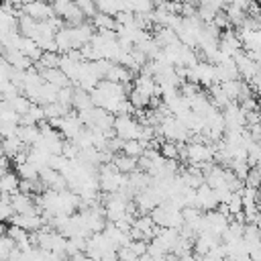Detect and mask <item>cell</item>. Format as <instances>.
I'll return each instance as SVG.
<instances>
[{"mask_svg": "<svg viewBox=\"0 0 261 261\" xmlns=\"http://www.w3.org/2000/svg\"><path fill=\"white\" fill-rule=\"evenodd\" d=\"M153 39L157 41V45H159L161 49H165V47H169V45H173V43L179 41V39H177V33H175L173 29H169V27H157V33H155Z\"/></svg>", "mask_w": 261, "mask_h": 261, "instance_id": "12", "label": "cell"}, {"mask_svg": "<svg viewBox=\"0 0 261 261\" xmlns=\"http://www.w3.org/2000/svg\"><path fill=\"white\" fill-rule=\"evenodd\" d=\"M92 22H94V27L98 31H116V27H118L116 18L110 16V14H104V12H96L92 16Z\"/></svg>", "mask_w": 261, "mask_h": 261, "instance_id": "15", "label": "cell"}, {"mask_svg": "<svg viewBox=\"0 0 261 261\" xmlns=\"http://www.w3.org/2000/svg\"><path fill=\"white\" fill-rule=\"evenodd\" d=\"M16 175H18L20 179H39V171H37V167L31 165L29 161L16 165Z\"/></svg>", "mask_w": 261, "mask_h": 261, "instance_id": "22", "label": "cell"}, {"mask_svg": "<svg viewBox=\"0 0 261 261\" xmlns=\"http://www.w3.org/2000/svg\"><path fill=\"white\" fill-rule=\"evenodd\" d=\"M181 143H173V141H163L161 145H159V153L165 157V159H171V161H175V159H179L181 157Z\"/></svg>", "mask_w": 261, "mask_h": 261, "instance_id": "17", "label": "cell"}, {"mask_svg": "<svg viewBox=\"0 0 261 261\" xmlns=\"http://www.w3.org/2000/svg\"><path fill=\"white\" fill-rule=\"evenodd\" d=\"M110 163H112L120 173H124V175H128V173H133V171L139 169V159H137V157H130V155H124V153H116Z\"/></svg>", "mask_w": 261, "mask_h": 261, "instance_id": "10", "label": "cell"}, {"mask_svg": "<svg viewBox=\"0 0 261 261\" xmlns=\"http://www.w3.org/2000/svg\"><path fill=\"white\" fill-rule=\"evenodd\" d=\"M181 159H186L190 165L202 167L204 163H210L214 159V147L208 145V143L192 141V143L181 147Z\"/></svg>", "mask_w": 261, "mask_h": 261, "instance_id": "1", "label": "cell"}, {"mask_svg": "<svg viewBox=\"0 0 261 261\" xmlns=\"http://www.w3.org/2000/svg\"><path fill=\"white\" fill-rule=\"evenodd\" d=\"M2 198H4V194H0V202H2Z\"/></svg>", "mask_w": 261, "mask_h": 261, "instance_id": "31", "label": "cell"}, {"mask_svg": "<svg viewBox=\"0 0 261 261\" xmlns=\"http://www.w3.org/2000/svg\"><path fill=\"white\" fill-rule=\"evenodd\" d=\"M61 63V53H51V51H43L41 59L37 61V69H49V67H59Z\"/></svg>", "mask_w": 261, "mask_h": 261, "instance_id": "20", "label": "cell"}, {"mask_svg": "<svg viewBox=\"0 0 261 261\" xmlns=\"http://www.w3.org/2000/svg\"><path fill=\"white\" fill-rule=\"evenodd\" d=\"M196 208L202 210V212H210V210H216L218 208L216 192L206 181L200 188H196Z\"/></svg>", "mask_w": 261, "mask_h": 261, "instance_id": "6", "label": "cell"}, {"mask_svg": "<svg viewBox=\"0 0 261 261\" xmlns=\"http://www.w3.org/2000/svg\"><path fill=\"white\" fill-rule=\"evenodd\" d=\"M20 2H22V4H29V2H33V0H20Z\"/></svg>", "mask_w": 261, "mask_h": 261, "instance_id": "30", "label": "cell"}, {"mask_svg": "<svg viewBox=\"0 0 261 261\" xmlns=\"http://www.w3.org/2000/svg\"><path fill=\"white\" fill-rule=\"evenodd\" d=\"M104 80L116 82V84H122V86H130V82H133V71H130L128 67L120 65V63H112L110 69L106 71V77H104Z\"/></svg>", "mask_w": 261, "mask_h": 261, "instance_id": "9", "label": "cell"}, {"mask_svg": "<svg viewBox=\"0 0 261 261\" xmlns=\"http://www.w3.org/2000/svg\"><path fill=\"white\" fill-rule=\"evenodd\" d=\"M10 198V204L14 208L16 214H39L41 210L37 208V202L31 198V194H24V192H16Z\"/></svg>", "mask_w": 261, "mask_h": 261, "instance_id": "7", "label": "cell"}, {"mask_svg": "<svg viewBox=\"0 0 261 261\" xmlns=\"http://www.w3.org/2000/svg\"><path fill=\"white\" fill-rule=\"evenodd\" d=\"M39 73H41L43 82H47V84H51V86H55V88H67V86H73V84H71V80H69V77L59 69V67L39 69Z\"/></svg>", "mask_w": 261, "mask_h": 261, "instance_id": "8", "label": "cell"}, {"mask_svg": "<svg viewBox=\"0 0 261 261\" xmlns=\"http://www.w3.org/2000/svg\"><path fill=\"white\" fill-rule=\"evenodd\" d=\"M0 157H4V147H2V141H0Z\"/></svg>", "mask_w": 261, "mask_h": 261, "instance_id": "29", "label": "cell"}, {"mask_svg": "<svg viewBox=\"0 0 261 261\" xmlns=\"http://www.w3.org/2000/svg\"><path fill=\"white\" fill-rule=\"evenodd\" d=\"M14 214H16V212H14L12 204H10V198L4 196L2 202H0V222H10V218H12Z\"/></svg>", "mask_w": 261, "mask_h": 261, "instance_id": "24", "label": "cell"}, {"mask_svg": "<svg viewBox=\"0 0 261 261\" xmlns=\"http://www.w3.org/2000/svg\"><path fill=\"white\" fill-rule=\"evenodd\" d=\"M141 130H143V124L139 122V118L130 116V114H120V116H114V133L118 139L122 141H139L141 139Z\"/></svg>", "mask_w": 261, "mask_h": 261, "instance_id": "3", "label": "cell"}, {"mask_svg": "<svg viewBox=\"0 0 261 261\" xmlns=\"http://www.w3.org/2000/svg\"><path fill=\"white\" fill-rule=\"evenodd\" d=\"M126 184V175L120 173L112 163H106L98 169V186L104 194H116Z\"/></svg>", "mask_w": 261, "mask_h": 261, "instance_id": "2", "label": "cell"}, {"mask_svg": "<svg viewBox=\"0 0 261 261\" xmlns=\"http://www.w3.org/2000/svg\"><path fill=\"white\" fill-rule=\"evenodd\" d=\"M4 230H6V226H4V222H0V234H4Z\"/></svg>", "mask_w": 261, "mask_h": 261, "instance_id": "28", "label": "cell"}, {"mask_svg": "<svg viewBox=\"0 0 261 261\" xmlns=\"http://www.w3.org/2000/svg\"><path fill=\"white\" fill-rule=\"evenodd\" d=\"M73 4H77V8L86 14V16H94L96 12H98V8H96V2L94 0H71Z\"/></svg>", "mask_w": 261, "mask_h": 261, "instance_id": "25", "label": "cell"}, {"mask_svg": "<svg viewBox=\"0 0 261 261\" xmlns=\"http://www.w3.org/2000/svg\"><path fill=\"white\" fill-rule=\"evenodd\" d=\"M20 14H27L31 16L33 20H49L55 16V10H53V4L47 2V0H33L29 4H22V12Z\"/></svg>", "mask_w": 261, "mask_h": 261, "instance_id": "5", "label": "cell"}, {"mask_svg": "<svg viewBox=\"0 0 261 261\" xmlns=\"http://www.w3.org/2000/svg\"><path fill=\"white\" fill-rule=\"evenodd\" d=\"M177 261H200V257L196 253H186V255L177 257Z\"/></svg>", "mask_w": 261, "mask_h": 261, "instance_id": "27", "label": "cell"}, {"mask_svg": "<svg viewBox=\"0 0 261 261\" xmlns=\"http://www.w3.org/2000/svg\"><path fill=\"white\" fill-rule=\"evenodd\" d=\"M18 188H20V177L16 175V171H6L0 175V194L12 196L18 192Z\"/></svg>", "mask_w": 261, "mask_h": 261, "instance_id": "11", "label": "cell"}, {"mask_svg": "<svg viewBox=\"0 0 261 261\" xmlns=\"http://www.w3.org/2000/svg\"><path fill=\"white\" fill-rule=\"evenodd\" d=\"M230 224V216L222 214L220 210H210V212H204V224H202V230L214 234V237H222V232L228 228Z\"/></svg>", "mask_w": 261, "mask_h": 261, "instance_id": "4", "label": "cell"}, {"mask_svg": "<svg viewBox=\"0 0 261 261\" xmlns=\"http://www.w3.org/2000/svg\"><path fill=\"white\" fill-rule=\"evenodd\" d=\"M71 106H73L77 112H84V110L92 108V106H94V102H92V96H90V92H86V90H82V88H77V86H75V90H73V100H71Z\"/></svg>", "mask_w": 261, "mask_h": 261, "instance_id": "13", "label": "cell"}, {"mask_svg": "<svg viewBox=\"0 0 261 261\" xmlns=\"http://www.w3.org/2000/svg\"><path fill=\"white\" fill-rule=\"evenodd\" d=\"M14 249H16V243H14L6 232L0 234V259H8Z\"/></svg>", "mask_w": 261, "mask_h": 261, "instance_id": "23", "label": "cell"}, {"mask_svg": "<svg viewBox=\"0 0 261 261\" xmlns=\"http://www.w3.org/2000/svg\"><path fill=\"white\" fill-rule=\"evenodd\" d=\"M126 247H128L137 257H143V255L147 253V249H149V243H147V241H130Z\"/></svg>", "mask_w": 261, "mask_h": 261, "instance_id": "26", "label": "cell"}, {"mask_svg": "<svg viewBox=\"0 0 261 261\" xmlns=\"http://www.w3.org/2000/svg\"><path fill=\"white\" fill-rule=\"evenodd\" d=\"M18 139L27 145V147H33L39 139H41V128H39V124H35V126H18Z\"/></svg>", "mask_w": 261, "mask_h": 261, "instance_id": "14", "label": "cell"}, {"mask_svg": "<svg viewBox=\"0 0 261 261\" xmlns=\"http://www.w3.org/2000/svg\"><path fill=\"white\" fill-rule=\"evenodd\" d=\"M0 261H8V259H0Z\"/></svg>", "mask_w": 261, "mask_h": 261, "instance_id": "32", "label": "cell"}, {"mask_svg": "<svg viewBox=\"0 0 261 261\" xmlns=\"http://www.w3.org/2000/svg\"><path fill=\"white\" fill-rule=\"evenodd\" d=\"M6 102H8V106H10L18 116L27 114V112L31 110V106H33V102H31L24 94H16L14 98H10V100H6Z\"/></svg>", "mask_w": 261, "mask_h": 261, "instance_id": "16", "label": "cell"}, {"mask_svg": "<svg viewBox=\"0 0 261 261\" xmlns=\"http://www.w3.org/2000/svg\"><path fill=\"white\" fill-rule=\"evenodd\" d=\"M145 151H147V147H145L141 141H137V139H135V141H124V143H122V149H120V153L130 155V157H137V159H139Z\"/></svg>", "mask_w": 261, "mask_h": 261, "instance_id": "21", "label": "cell"}, {"mask_svg": "<svg viewBox=\"0 0 261 261\" xmlns=\"http://www.w3.org/2000/svg\"><path fill=\"white\" fill-rule=\"evenodd\" d=\"M94 2H96L98 12H104L110 16H116L122 10V0H94Z\"/></svg>", "mask_w": 261, "mask_h": 261, "instance_id": "18", "label": "cell"}, {"mask_svg": "<svg viewBox=\"0 0 261 261\" xmlns=\"http://www.w3.org/2000/svg\"><path fill=\"white\" fill-rule=\"evenodd\" d=\"M128 102L133 104V108H135V110H145V108H149V106H151V98H149V96H145L143 92L135 90V88H130V92H128Z\"/></svg>", "mask_w": 261, "mask_h": 261, "instance_id": "19", "label": "cell"}]
</instances>
